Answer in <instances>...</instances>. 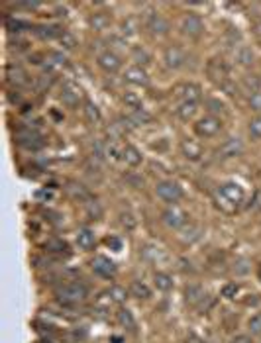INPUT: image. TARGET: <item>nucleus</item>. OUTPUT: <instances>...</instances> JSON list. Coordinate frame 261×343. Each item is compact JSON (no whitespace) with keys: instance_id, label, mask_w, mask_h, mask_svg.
Here are the masks:
<instances>
[{"instance_id":"nucleus-55","label":"nucleus","mask_w":261,"mask_h":343,"mask_svg":"<svg viewBox=\"0 0 261 343\" xmlns=\"http://www.w3.org/2000/svg\"><path fill=\"white\" fill-rule=\"evenodd\" d=\"M185 343H206V341H204L203 337H199V335H194V333H190L189 337L185 339Z\"/></svg>"},{"instance_id":"nucleus-4","label":"nucleus","mask_w":261,"mask_h":343,"mask_svg":"<svg viewBox=\"0 0 261 343\" xmlns=\"http://www.w3.org/2000/svg\"><path fill=\"white\" fill-rule=\"evenodd\" d=\"M218 196L224 200V202H230L234 208H238L242 202H244V198H246V193H244V186H240L238 182H224V184H220V188H218Z\"/></svg>"},{"instance_id":"nucleus-14","label":"nucleus","mask_w":261,"mask_h":343,"mask_svg":"<svg viewBox=\"0 0 261 343\" xmlns=\"http://www.w3.org/2000/svg\"><path fill=\"white\" fill-rule=\"evenodd\" d=\"M124 81L134 85V87H147V85H149V75H147V71H145L144 67L134 65L130 69H126Z\"/></svg>"},{"instance_id":"nucleus-56","label":"nucleus","mask_w":261,"mask_h":343,"mask_svg":"<svg viewBox=\"0 0 261 343\" xmlns=\"http://www.w3.org/2000/svg\"><path fill=\"white\" fill-rule=\"evenodd\" d=\"M18 6H22V8H28V10H34V8H38V6H40V2H20Z\"/></svg>"},{"instance_id":"nucleus-54","label":"nucleus","mask_w":261,"mask_h":343,"mask_svg":"<svg viewBox=\"0 0 261 343\" xmlns=\"http://www.w3.org/2000/svg\"><path fill=\"white\" fill-rule=\"evenodd\" d=\"M230 343H253V341H251V337H249V335H244V333H242V335H236Z\"/></svg>"},{"instance_id":"nucleus-49","label":"nucleus","mask_w":261,"mask_h":343,"mask_svg":"<svg viewBox=\"0 0 261 343\" xmlns=\"http://www.w3.org/2000/svg\"><path fill=\"white\" fill-rule=\"evenodd\" d=\"M122 31L128 33V35L136 33V22H134V20H126V22L122 24Z\"/></svg>"},{"instance_id":"nucleus-59","label":"nucleus","mask_w":261,"mask_h":343,"mask_svg":"<svg viewBox=\"0 0 261 343\" xmlns=\"http://www.w3.org/2000/svg\"><path fill=\"white\" fill-rule=\"evenodd\" d=\"M36 196H38V198H51L53 194L49 193V190H40V193H36Z\"/></svg>"},{"instance_id":"nucleus-51","label":"nucleus","mask_w":261,"mask_h":343,"mask_svg":"<svg viewBox=\"0 0 261 343\" xmlns=\"http://www.w3.org/2000/svg\"><path fill=\"white\" fill-rule=\"evenodd\" d=\"M251 206L255 210H261V188H257L253 193V198H251Z\"/></svg>"},{"instance_id":"nucleus-5","label":"nucleus","mask_w":261,"mask_h":343,"mask_svg":"<svg viewBox=\"0 0 261 343\" xmlns=\"http://www.w3.org/2000/svg\"><path fill=\"white\" fill-rule=\"evenodd\" d=\"M14 137L16 141H18V145L28 151H40L45 143L44 137L38 132H34V130H20V132H16Z\"/></svg>"},{"instance_id":"nucleus-35","label":"nucleus","mask_w":261,"mask_h":343,"mask_svg":"<svg viewBox=\"0 0 261 343\" xmlns=\"http://www.w3.org/2000/svg\"><path fill=\"white\" fill-rule=\"evenodd\" d=\"M118 322H120L126 329L136 328V320H134V316H132L130 310H126V308H122V310L118 312Z\"/></svg>"},{"instance_id":"nucleus-38","label":"nucleus","mask_w":261,"mask_h":343,"mask_svg":"<svg viewBox=\"0 0 261 343\" xmlns=\"http://www.w3.org/2000/svg\"><path fill=\"white\" fill-rule=\"evenodd\" d=\"M108 296L114 300V302H124V300L128 298V292H126V288L124 286H110V290H108Z\"/></svg>"},{"instance_id":"nucleus-8","label":"nucleus","mask_w":261,"mask_h":343,"mask_svg":"<svg viewBox=\"0 0 261 343\" xmlns=\"http://www.w3.org/2000/svg\"><path fill=\"white\" fill-rule=\"evenodd\" d=\"M161 220H163V224L167 225V227H171V230H179V227H183V225L187 224V212H185V210H181L177 204H171L169 208L163 210Z\"/></svg>"},{"instance_id":"nucleus-52","label":"nucleus","mask_w":261,"mask_h":343,"mask_svg":"<svg viewBox=\"0 0 261 343\" xmlns=\"http://www.w3.org/2000/svg\"><path fill=\"white\" fill-rule=\"evenodd\" d=\"M234 271H236V273H240V275H246L247 271H249L247 261H244V259H242V261H238V263H236V267H234Z\"/></svg>"},{"instance_id":"nucleus-28","label":"nucleus","mask_w":261,"mask_h":343,"mask_svg":"<svg viewBox=\"0 0 261 343\" xmlns=\"http://www.w3.org/2000/svg\"><path fill=\"white\" fill-rule=\"evenodd\" d=\"M67 190H69V194H71L75 200H79V202H87V204L90 202V193H88L83 184L71 182V184L67 186Z\"/></svg>"},{"instance_id":"nucleus-57","label":"nucleus","mask_w":261,"mask_h":343,"mask_svg":"<svg viewBox=\"0 0 261 343\" xmlns=\"http://www.w3.org/2000/svg\"><path fill=\"white\" fill-rule=\"evenodd\" d=\"M8 100H10L12 104H20V102H22V96H20V94H12V92H8Z\"/></svg>"},{"instance_id":"nucleus-3","label":"nucleus","mask_w":261,"mask_h":343,"mask_svg":"<svg viewBox=\"0 0 261 343\" xmlns=\"http://www.w3.org/2000/svg\"><path fill=\"white\" fill-rule=\"evenodd\" d=\"M220 132H222V120L216 116H210V114L197 120V124H194V134L199 137H216Z\"/></svg>"},{"instance_id":"nucleus-17","label":"nucleus","mask_w":261,"mask_h":343,"mask_svg":"<svg viewBox=\"0 0 261 343\" xmlns=\"http://www.w3.org/2000/svg\"><path fill=\"white\" fill-rule=\"evenodd\" d=\"M181 155L189 161H201L203 157V145L194 139H183L181 141Z\"/></svg>"},{"instance_id":"nucleus-12","label":"nucleus","mask_w":261,"mask_h":343,"mask_svg":"<svg viewBox=\"0 0 261 343\" xmlns=\"http://www.w3.org/2000/svg\"><path fill=\"white\" fill-rule=\"evenodd\" d=\"M90 267H92V271H94L96 275H101L104 279H110V277L116 275V265H114V261H110V259L104 257V255H96V257L90 261Z\"/></svg>"},{"instance_id":"nucleus-42","label":"nucleus","mask_w":261,"mask_h":343,"mask_svg":"<svg viewBox=\"0 0 261 343\" xmlns=\"http://www.w3.org/2000/svg\"><path fill=\"white\" fill-rule=\"evenodd\" d=\"M238 292H240V286L236 283H228L222 286V296H224V298H234Z\"/></svg>"},{"instance_id":"nucleus-26","label":"nucleus","mask_w":261,"mask_h":343,"mask_svg":"<svg viewBox=\"0 0 261 343\" xmlns=\"http://www.w3.org/2000/svg\"><path fill=\"white\" fill-rule=\"evenodd\" d=\"M130 294L132 296H136V298H140V300H145V298H149V296H151V290H149V286H147L144 281H132Z\"/></svg>"},{"instance_id":"nucleus-19","label":"nucleus","mask_w":261,"mask_h":343,"mask_svg":"<svg viewBox=\"0 0 261 343\" xmlns=\"http://www.w3.org/2000/svg\"><path fill=\"white\" fill-rule=\"evenodd\" d=\"M122 161L126 165H130V167H138V165H142L144 161V155L140 153L138 147H134V145H124L122 147Z\"/></svg>"},{"instance_id":"nucleus-9","label":"nucleus","mask_w":261,"mask_h":343,"mask_svg":"<svg viewBox=\"0 0 261 343\" xmlns=\"http://www.w3.org/2000/svg\"><path fill=\"white\" fill-rule=\"evenodd\" d=\"M163 63H165L167 69L177 71V69H183V67H185L187 55H185V51H183L181 47L169 45V47H165V51H163Z\"/></svg>"},{"instance_id":"nucleus-53","label":"nucleus","mask_w":261,"mask_h":343,"mask_svg":"<svg viewBox=\"0 0 261 343\" xmlns=\"http://www.w3.org/2000/svg\"><path fill=\"white\" fill-rule=\"evenodd\" d=\"M128 180H130L132 182V186H136V188H142V186H144V179H142V177H128Z\"/></svg>"},{"instance_id":"nucleus-7","label":"nucleus","mask_w":261,"mask_h":343,"mask_svg":"<svg viewBox=\"0 0 261 343\" xmlns=\"http://www.w3.org/2000/svg\"><path fill=\"white\" fill-rule=\"evenodd\" d=\"M144 26L151 31L153 35H165V33H169V30H171L169 22H167L159 12H155V10H149V12L144 16Z\"/></svg>"},{"instance_id":"nucleus-1","label":"nucleus","mask_w":261,"mask_h":343,"mask_svg":"<svg viewBox=\"0 0 261 343\" xmlns=\"http://www.w3.org/2000/svg\"><path fill=\"white\" fill-rule=\"evenodd\" d=\"M55 296L63 304H77L88 296V288L83 283H65L55 288Z\"/></svg>"},{"instance_id":"nucleus-21","label":"nucleus","mask_w":261,"mask_h":343,"mask_svg":"<svg viewBox=\"0 0 261 343\" xmlns=\"http://www.w3.org/2000/svg\"><path fill=\"white\" fill-rule=\"evenodd\" d=\"M94 243H96V236H94L92 230H88V227L79 230V234H77V245H79L81 249H92Z\"/></svg>"},{"instance_id":"nucleus-32","label":"nucleus","mask_w":261,"mask_h":343,"mask_svg":"<svg viewBox=\"0 0 261 343\" xmlns=\"http://www.w3.org/2000/svg\"><path fill=\"white\" fill-rule=\"evenodd\" d=\"M204 108L208 110L210 116H216V118L218 114H224V102L220 98H206L204 100Z\"/></svg>"},{"instance_id":"nucleus-2","label":"nucleus","mask_w":261,"mask_h":343,"mask_svg":"<svg viewBox=\"0 0 261 343\" xmlns=\"http://www.w3.org/2000/svg\"><path fill=\"white\" fill-rule=\"evenodd\" d=\"M155 194L159 196L163 202H169V204H177L185 196L181 184L175 182V180H161V182H157L155 184Z\"/></svg>"},{"instance_id":"nucleus-22","label":"nucleus","mask_w":261,"mask_h":343,"mask_svg":"<svg viewBox=\"0 0 261 343\" xmlns=\"http://www.w3.org/2000/svg\"><path fill=\"white\" fill-rule=\"evenodd\" d=\"M36 35L40 37V40H44V42H51V40H55V37H61L63 35V30L59 28V26H38L36 28Z\"/></svg>"},{"instance_id":"nucleus-48","label":"nucleus","mask_w":261,"mask_h":343,"mask_svg":"<svg viewBox=\"0 0 261 343\" xmlns=\"http://www.w3.org/2000/svg\"><path fill=\"white\" fill-rule=\"evenodd\" d=\"M51 87V75H42L38 77V83H36V89L38 90H45Z\"/></svg>"},{"instance_id":"nucleus-31","label":"nucleus","mask_w":261,"mask_h":343,"mask_svg":"<svg viewBox=\"0 0 261 343\" xmlns=\"http://www.w3.org/2000/svg\"><path fill=\"white\" fill-rule=\"evenodd\" d=\"M88 24H90V28L96 31H102L108 28V24H110V18L104 14V12H94V14L88 18Z\"/></svg>"},{"instance_id":"nucleus-40","label":"nucleus","mask_w":261,"mask_h":343,"mask_svg":"<svg viewBox=\"0 0 261 343\" xmlns=\"http://www.w3.org/2000/svg\"><path fill=\"white\" fill-rule=\"evenodd\" d=\"M45 249L51 251V253H61V251L67 249V243H65L63 239H49V241L45 243Z\"/></svg>"},{"instance_id":"nucleus-24","label":"nucleus","mask_w":261,"mask_h":343,"mask_svg":"<svg viewBox=\"0 0 261 343\" xmlns=\"http://www.w3.org/2000/svg\"><path fill=\"white\" fill-rule=\"evenodd\" d=\"M83 114H85V118H87L90 124H99L102 120L99 106L94 104V102H90V100H85V102H83Z\"/></svg>"},{"instance_id":"nucleus-58","label":"nucleus","mask_w":261,"mask_h":343,"mask_svg":"<svg viewBox=\"0 0 261 343\" xmlns=\"http://www.w3.org/2000/svg\"><path fill=\"white\" fill-rule=\"evenodd\" d=\"M253 33H255V37H259L261 40V20L253 24Z\"/></svg>"},{"instance_id":"nucleus-39","label":"nucleus","mask_w":261,"mask_h":343,"mask_svg":"<svg viewBox=\"0 0 261 343\" xmlns=\"http://www.w3.org/2000/svg\"><path fill=\"white\" fill-rule=\"evenodd\" d=\"M247 132L253 139H261V116L249 120V126H247Z\"/></svg>"},{"instance_id":"nucleus-10","label":"nucleus","mask_w":261,"mask_h":343,"mask_svg":"<svg viewBox=\"0 0 261 343\" xmlns=\"http://www.w3.org/2000/svg\"><path fill=\"white\" fill-rule=\"evenodd\" d=\"M244 141L240 139V137H230V139H226L216 151V157L220 159H234V157H240L242 153H244Z\"/></svg>"},{"instance_id":"nucleus-37","label":"nucleus","mask_w":261,"mask_h":343,"mask_svg":"<svg viewBox=\"0 0 261 343\" xmlns=\"http://www.w3.org/2000/svg\"><path fill=\"white\" fill-rule=\"evenodd\" d=\"M59 44H61V47H63V49L71 51V49H75V47H77V37L73 35L71 31H63V35L59 37Z\"/></svg>"},{"instance_id":"nucleus-23","label":"nucleus","mask_w":261,"mask_h":343,"mask_svg":"<svg viewBox=\"0 0 261 343\" xmlns=\"http://www.w3.org/2000/svg\"><path fill=\"white\" fill-rule=\"evenodd\" d=\"M128 118H130V122L134 124V128H136V126H147V124H151V122H153V116H151L145 108L132 110L130 114H128Z\"/></svg>"},{"instance_id":"nucleus-47","label":"nucleus","mask_w":261,"mask_h":343,"mask_svg":"<svg viewBox=\"0 0 261 343\" xmlns=\"http://www.w3.org/2000/svg\"><path fill=\"white\" fill-rule=\"evenodd\" d=\"M249 108L253 110V112H261V92H255V94H251L249 96Z\"/></svg>"},{"instance_id":"nucleus-34","label":"nucleus","mask_w":261,"mask_h":343,"mask_svg":"<svg viewBox=\"0 0 261 343\" xmlns=\"http://www.w3.org/2000/svg\"><path fill=\"white\" fill-rule=\"evenodd\" d=\"M122 102L132 108V110H138V108H142V98L136 94V92H130V90H126L124 94H122Z\"/></svg>"},{"instance_id":"nucleus-41","label":"nucleus","mask_w":261,"mask_h":343,"mask_svg":"<svg viewBox=\"0 0 261 343\" xmlns=\"http://www.w3.org/2000/svg\"><path fill=\"white\" fill-rule=\"evenodd\" d=\"M218 87H220V89L224 90V92H226L228 96H236V94L240 92V87H238V85L234 83L232 79H228V81H224V83H220Z\"/></svg>"},{"instance_id":"nucleus-46","label":"nucleus","mask_w":261,"mask_h":343,"mask_svg":"<svg viewBox=\"0 0 261 343\" xmlns=\"http://www.w3.org/2000/svg\"><path fill=\"white\" fill-rule=\"evenodd\" d=\"M120 224L124 225L126 230H134L136 227V218L132 214H120Z\"/></svg>"},{"instance_id":"nucleus-33","label":"nucleus","mask_w":261,"mask_h":343,"mask_svg":"<svg viewBox=\"0 0 261 343\" xmlns=\"http://www.w3.org/2000/svg\"><path fill=\"white\" fill-rule=\"evenodd\" d=\"M222 42H224V45L226 47H236V45L242 44V33L238 30H226V33H224V37H222Z\"/></svg>"},{"instance_id":"nucleus-25","label":"nucleus","mask_w":261,"mask_h":343,"mask_svg":"<svg viewBox=\"0 0 261 343\" xmlns=\"http://www.w3.org/2000/svg\"><path fill=\"white\" fill-rule=\"evenodd\" d=\"M197 110H199V104H197V102H181V104L175 108V114L181 120H190L194 118Z\"/></svg>"},{"instance_id":"nucleus-18","label":"nucleus","mask_w":261,"mask_h":343,"mask_svg":"<svg viewBox=\"0 0 261 343\" xmlns=\"http://www.w3.org/2000/svg\"><path fill=\"white\" fill-rule=\"evenodd\" d=\"M6 79H8V83H12L14 87H24V85L29 83L28 73H26L22 67H18V65H10V67L6 69Z\"/></svg>"},{"instance_id":"nucleus-44","label":"nucleus","mask_w":261,"mask_h":343,"mask_svg":"<svg viewBox=\"0 0 261 343\" xmlns=\"http://www.w3.org/2000/svg\"><path fill=\"white\" fill-rule=\"evenodd\" d=\"M134 59H136V63L142 67V63H144V65H145V63H149V59H151V57L147 55V51H145V49L136 47V49H134Z\"/></svg>"},{"instance_id":"nucleus-36","label":"nucleus","mask_w":261,"mask_h":343,"mask_svg":"<svg viewBox=\"0 0 261 343\" xmlns=\"http://www.w3.org/2000/svg\"><path fill=\"white\" fill-rule=\"evenodd\" d=\"M26 28H29L26 22H22V20H16V18H6V30L10 31V33H18V31H24Z\"/></svg>"},{"instance_id":"nucleus-50","label":"nucleus","mask_w":261,"mask_h":343,"mask_svg":"<svg viewBox=\"0 0 261 343\" xmlns=\"http://www.w3.org/2000/svg\"><path fill=\"white\" fill-rule=\"evenodd\" d=\"M106 245L112 247L114 251H120V249H122V241L118 238H106Z\"/></svg>"},{"instance_id":"nucleus-30","label":"nucleus","mask_w":261,"mask_h":343,"mask_svg":"<svg viewBox=\"0 0 261 343\" xmlns=\"http://www.w3.org/2000/svg\"><path fill=\"white\" fill-rule=\"evenodd\" d=\"M153 284L155 288L161 290V292H169L173 288V279L167 275V273H155L153 275Z\"/></svg>"},{"instance_id":"nucleus-20","label":"nucleus","mask_w":261,"mask_h":343,"mask_svg":"<svg viewBox=\"0 0 261 343\" xmlns=\"http://www.w3.org/2000/svg\"><path fill=\"white\" fill-rule=\"evenodd\" d=\"M204 298H206V294H204L203 286H199V284H189V286L185 288V300H187L189 304H192V306H199Z\"/></svg>"},{"instance_id":"nucleus-15","label":"nucleus","mask_w":261,"mask_h":343,"mask_svg":"<svg viewBox=\"0 0 261 343\" xmlns=\"http://www.w3.org/2000/svg\"><path fill=\"white\" fill-rule=\"evenodd\" d=\"M177 94L181 96L183 102H197L203 98V89L197 83H185L181 87H177Z\"/></svg>"},{"instance_id":"nucleus-45","label":"nucleus","mask_w":261,"mask_h":343,"mask_svg":"<svg viewBox=\"0 0 261 343\" xmlns=\"http://www.w3.org/2000/svg\"><path fill=\"white\" fill-rule=\"evenodd\" d=\"M106 157H110V159H122V149H118L114 143H106Z\"/></svg>"},{"instance_id":"nucleus-60","label":"nucleus","mask_w":261,"mask_h":343,"mask_svg":"<svg viewBox=\"0 0 261 343\" xmlns=\"http://www.w3.org/2000/svg\"><path fill=\"white\" fill-rule=\"evenodd\" d=\"M257 277H259V281H261V265H259V271H257Z\"/></svg>"},{"instance_id":"nucleus-27","label":"nucleus","mask_w":261,"mask_h":343,"mask_svg":"<svg viewBox=\"0 0 261 343\" xmlns=\"http://www.w3.org/2000/svg\"><path fill=\"white\" fill-rule=\"evenodd\" d=\"M236 63L242 65V67H249L253 63V51L247 45H240L236 49Z\"/></svg>"},{"instance_id":"nucleus-13","label":"nucleus","mask_w":261,"mask_h":343,"mask_svg":"<svg viewBox=\"0 0 261 343\" xmlns=\"http://www.w3.org/2000/svg\"><path fill=\"white\" fill-rule=\"evenodd\" d=\"M99 67H101L102 71H106V73H118L120 69H122V59H120V55H116L114 51H104L99 55Z\"/></svg>"},{"instance_id":"nucleus-16","label":"nucleus","mask_w":261,"mask_h":343,"mask_svg":"<svg viewBox=\"0 0 261 343\" xmlns=\"http://www.w3.org/2000/svg\"><path fill=\"white\" fill-rule=\"evenodd\" d=\"M208 75H210L212 81H216L218 85H220V83L228 81V77H230V67H228L222 59H212L208 63Z\"/></svg>"},{"instance_id":"nucleus-6","label":"nucleus","mask_w":261,"mask_h":343,"mask_svg":"<svg viewBox=\"0 0 261 343\" xmlns=\"http://www.w3.org/2000/svg\"><path fill=\"white\" fill-rule=\"evenodd\" d=\"M59 98H61V102L65 106H69V108H75V106H79L83 102V89L77 85V83H73V81H65V85H63V89H61V94H59Z\"/></svg>"},{"instance_id":"nucleus-11","label":"nucleus","mask_w":261,"mask_h":343,"mask_svg":"<svg viewBox=\"0 0 261 343\" xmlns=\"http://www.w3.org/2000/svg\"><path fill=\"white\" fill-rule=\"evenodd\" d=\"M204 30V24L203 20H201V16L197 14H187L183 16V20H181V31L185 33V35H189V37H199Z\"/></svg>"},{"instance_id":"nucleus-29","label":"nucleus","mask_w":261,"mask_h":343,"mask_svg":"<svg viewBox=\"0 0 261 343\" xmlns=\"http://www.w3.org/2000/svg\"><path fill=\"white\" fill-rule=\"evenodd\" d=\"M242 89L249 92V96L255 92H261V79L257 75H246L242 79Z\"/></svg>"},{"instance_id":"nucleus-43","label":"nucleus","mask_w":261,"mask_h":343,"mask_svg":"<svg viewBox=\"0 0 261 343\" xmlns=\"http://www.w3.org/2000/svg\"><path fill=\"white\" fill-rule=\"evenodd\" d=\"M247 326H249V331H251L253 335L261 333V314L251 316V318H249V322H247Z\"/></svg>"}]
</instances>
